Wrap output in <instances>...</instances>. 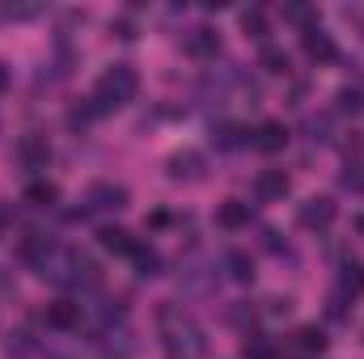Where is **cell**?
Returning <instances> with one entry per match:
<instances>
[{"label":"cell","mask_w":364,"mask_h":359,"mask_svg":"<svg viewBox=\"0 0 364 359\" xmlns=\"http://www.w3.org/2000/svg\"><path fill=\"white\" fill-rule=\"evenodd\" d=\"M97 241H102V250L123 254V258H132V250L140 245V241H132V233H123V228H102V233H97Z\"/></svg>","instance_id":"cell-18"},{"label":"cell","mask_w":364,"mask_h":359,"mask_svg":"<svg viewBox=\"0 0 364 359\" xmlns=\"http://www.w3.org/2000/svg\"><path fill=\"white\" fill-rule=\"evenodd\" d=\"M47 326H55V330H77V326H81V304H77V300H55V304H47Z\"/></svg>","instance_id":"cell-12"},{"label":"cell","mask_w":364,"mask_h":359,"mask_svg":"<svg viewBox=\"0 0 364 359\" xmlns=\"http://www.w3.org/2000/svg\"><path fill=\"white\" fill-rule=\"evenodd\" d=\"M242 30H246L250 38H267V17H263V9H246V13H242Z\"/></svg>","instance_id":"cell-25"},{"label":"cell","mask_w":364,"mask_h":359,"mask_svg":"<svg viewBox=\"0 0 364 359\" xmlns=\"http://www.w3.org/2000/svg\"><path fill=\"white\" fill-rule=\"evenodd\" d=\"M279 13H284V21H296V26L314 30V9H309V4H284Z\"/></svg>","instance_id":"cell-27"},{"label":"cell","mask_w":364,"mask_h":359,"mask_svg":"<svg viewBox=\"0 0 364 359\" xmlns=\"http://www.w3.org/2000/svg\"><path fill=\"white\" fill-rule=\"evenodd\" d=\"M102 338H106V343H102V355H106V359H123V355H132V351H136L132 330H119V334H114V330H106Z\"/></svg>","instance_id":"cell-15"},{"label":"cell","mask_w":364,"mask_h":359,"mask_svg":"<svg viewBox=\"0 0 364 359\" xmlns=\"http://www.w3.org/2000/svg\"><path fill=\"white\" fill-rule=\"evenodd\" d=\"M288 309H292V300H279V296L272 300V313H288Z\"/></svg>","instance_id":"cell-32"},{"label":"cell","mask_w":364,"mask_h":359,"mask_svg":"<svg viewBox=\"0 0 364 359\" xmlns=\"http://www.w3.org/2000/svg\"><path fill=\"white\" fill-rule=\"evenodd\" d=\"M132 263H136V275H140V279H153V275L161 270L157 250H144V245H136V250H132Z\"/></svg>","instance_id":"cell-20"},{"label":"cell","mask_w":364,"mask_h":359,"mask_svg":"<svg viewBox=\"0 0 364 359\" xmlns=\"http://www.w3.org/2000/svg\"><path fill=\"white\" fill-rule=\"evenodd\" d=\"M55 199H60L55 182H30L26 194H21V203H30V207H55Z\"/></svg>","instance_id":"cell-17"},{"label":"cell","mask_w":364,"mask_h":359,"mask_svg":"<svg viewBox=\"0 0 364 359\" xmlns=\"http://www.w3.org/2000/svg\"><path fill=\"white\" fill-rule=\"evenodd\" d=\"M4 351H9V355H30V351H34V343H30V334H26V330H17V334H9V338H4Z\"/></svg>","instance_id":"cell-28"},{"label":"cell","mask_w":364,"mask_h":359,"mask_svg":"<svg viewBox=\"0 0 364 359\" xmlns=\"http://www.w3.org/2000/svg\"><path fill=\"white\" fill-rule=\"evenodd\" d=\"M21 254L30 258V267H34L38 279L55 283V287H97L102 283V270L93 267L81 250L60 245V241H51L43 233H30L26 245H21Z\"/></svg>","instance_id":"cell-1"},{"label":"cell","mask_w":364,"mask_h":359,"mask_svg":"<svg viewBox=\"0 0 364 359\" xmlns=\"http://www.w3.org/2000/svg\"><path fill=\"white\" fill-rule=\"evenodd\" d=\"M250 144H255L259 153H284V144H288V131H284V123H263V127L250 136Z\"/></svg>","instance_id":"cell-14"},{"label":"cell","mask_w":364,"mask_h":359,"mask_svg":"<svg viewBox=\"0 0 364 359\" xmlns=\"http://www.w3.org/2000/svg\"><path fill=\"white\" fill-rule=\"evenodd\" d=\"M242 355H246V359H275V343H272V338H263V334H246Z\"/></svg>","instance_id":"cell-21"},{"label":"cell","mask_w":364,"mask_h":359,"mask_svg":"<svg viewBox=\"0 0 364 359\" xmlns=\"http://www.w3.org/2000/svg\"><path fill=\"white\" fill-rule=\"evenodd\" d=\"M136 89H140V77H136L132 64H114V68H106V72L97 77V85H93V114H106V110L127 106V101L136 97Z\"/></svg>","instance_id":"cell-3"},{"label":"cell","mask_w":364,"mask_h":359,"mask_svg":"<svg viewBox=\"0 0 364 359\" xmlns=\"http://www.w3.org/2000/svg\"><path fill=\"white\" fill-rule=\"evenodd\" d=\"M157 330H161V347H166V359H203L208 355V334L203 326L182 313L178 304H166L157 313Z\"/></svg>","instance_id":"cell-2"},{"label":"cell","mask_w":364,"mask_h":359,"mask_svg":"<svg viewBox=\"0 0 364 359\" xmlns=\"http://www.w3.org/2000/svg\"><path fill=\"white\" fill-rule=\"evenodd\" d=\"M301 47H305V55H309L314 64H331V60H335V43H331V34H322L318 26L301 34Z\"/></svg>","instance_id":"cell-10"},{"label":"cell","mask_w":364,"mask_h":359,"mask_svg":"<svg viewBox=\"0 0 364 359\" xmlns=\"http://www.w3.org/2000/svg\"><path fill=\"white\" fill-rule=\"evenodd\" d=\"M110 30H114V34H119V38H127V43H132V38H136V26H132V21H114V26H110Z\"/></svg>","instance_id":"cell-31"},{"label":"cell","mask_w":364,"mask_h":359,"mask_svg":"<svg viewBox=\"0 0 364 359\" xmlns=\"http://www.w3.org/2000/svg\"><path fill=\"white\" fill-rule=\"evenodd\" d=\"M47 359H68V355H47Z\"/></svg>","instance_id":"cell-34"},{"label":"cell","mask_w":364,"mask_h":359,"mask_svg":"<svg viewBox=\"0 0 364 359\" xmlns=\"http://www.w3.org/2000/svg\"><path fill=\"white\" fill-rule=\"evenodd\" d=\"M335 101H339V110H343V114H360V110H364V89H360V85H343V89L335 93Z\"/></svg>","instance_id":"cell-22"},{"label":"cell","mask_w":364,"mask_h":359,"mask_svg":"<svg viewBox=\"0 0 364 359\" xmlns=\"http://www.w3.org/2000/svg\"><path fill=\"white\" fill-rule=\"evenodd\" d=\"M0 228H4V216H0Z\"/></svg>","instance_id":"cell-35"},{"label":"cell","mask_w":364,"mask_h":359,"mask_svg":"<svg viewBox=\"0 0 364 359\" xmlns=\"http://www.w3.org/2000/svg\"><path fill=\"white\" fill-rule=\"evenodd\" d=\"M335 211H339V207H335V199H326V194H314V199H305V203L296 207V224L314 233V228H326V224L335 220Z\"/></svg>","instance_id":"cell-5"},{"label":"cell","mask_w":364,"mask_h":359,"mask_svg":"<svg viewBox=\"0 0 364 359\" xmlns=\"http://www.w3.org/2000/svg\"><path fill=\"white\" fill-rule=\"evenodd\" d=\"M216 224L229 228V233L246 228V224H250V203H242V199H225V203L216 207Z\"/></svg>","instance_id":"cell-11"},{"label":"cell","mask_w":364,"mask_h":359,"mask_svg":"<svg viewBox=\"0 0 364 359\" xmlns=\"http://www.w3.org/2000/svg\"><path fill=\"white\" fill-rule=\"evenodd\" d=\"M296 347H301V351H322V347H326V334H322L318 326H301V330H296Z\"/></svg>","instance_id":"cell-26"},{"label":"cell","mask_w":364,"mask_h":359,"mask_svg":"<svg viewBox=\"0 0 364 359\" xmlns=\"http://www.w3.org/2000/svg\"><path fill=\"white\" fill-rule=\"evenodd\" d=\"M9 81H13V77H9V68H4V64H0V93L9 89Z\"/></svg>","instance_id":"cell-33"},{"label":"cell","mask_w":364,"mask_h":359,"mask_svg":"<svg viewBox=\"0 0 364 359\" xmlns=\"http://www.w3.org/2000/svg\"><path fill=\"white\" fill-rule=\"evenodd\" d=\"M225 270H229L233 283H250V279H255V263H250L246 250H229V254H225Z\"/></svg>","instance_id":"cell-19"},{"label":"cell","mask_w":364,"mask_h":359,"mask_svg":"<svg viewBox=\"0 0 364 359\" xmlns=\"http://www.w3.org/2000/svg\"><path fill=\"white\" fill-rule=\"evenodd\" d=\"M17 153H21V161H26L30 170H43V165H47V157H51L47 140H38V136H26V140L17 144Z\"/></svg>","instance_id":"cell-16"},{"label":"cell","mask_w":364,"mask_h":359,"mask_svg":"<svg viewBox=\"0 0 364 359\" xmlns=\"http://www.w3.org/2000/svg\"><path fill=\"white\" fill-rule=\"evenodd\" d=\"M259 68H263V72H272V77H284V72H288V55H284L279 47H263Z\"/></svg>","instance_id":"cell-23"},{"label":"cell","mask_w":364,"mask_h":359,"mask_svg":"<svg viewBox=\"0 0 364 359\" xmlns=\"http://www.w3.org/2000/svg\"><path fill=\"white\" fill-rule=\"evenodd\" d=\"M166 170H170L174 182H199L203 178V157H199L195 148H182V153H174V157L166 161Z\"/></svg>","instance_id":"cell-7"},{"label":"cell","mask_w":364,"mask_h":359,"mask_svg":"<svg viewBox=\"0 0 364 359\" xmlns=\"http://www.w3.org/2000/svg\"><path fill=\"white\" fill-rule=\"evenodd\" d=\"M339 287H343V292H352V296L364 292V267H360V263H348V267L339 270Z\"/></svg>","instance_id":"cell-24"},{"label":"cell","mask_w":364,"mask_h":359,"mask_svg":"<svg viewBox=\"0 0 364 359\" xmlns=\"http://www.w3.org/2000/svg\"><path fill=\"white\" fill-rule=\"evenodd\" d=\"M288 174L284 170H263L259 178H255V194H259V203H279L284 194H288Z\"/></svg>","instance_id":"cell-8"},{"label":"cell","mask_w":364,"mask_h":359,"mask_svg":"<svg viewBox=\"0 0 364 359\" xmlns=\"http://www.w3.org/2000/svg\"><path fill=\"white\" fill-rule=\"evenodd\" d=\"M343 190H364V165H348V174H339Z\"/></svg>","instance_id":"cell-29"},{"label":"cell","mask_w":364,"mask_h":359,"mask_svg":"<svg viewBox=\"0 0 364 359\" xmlns=\"http://www.w3.org/2000/svg\"><path fill=\"white\" fill-rule=\"evenodd\" d=\"M305 131H309V140H326L331 123H326V118H309V123H305Z\"/></svg>","instance_id":"cell-30"},{"label":"cell","mask_w":364,"mask_h":359,"mask_svg":"<svg viewBox=\"0 0 364 359\" xmlns=\"http://www.w3.org/2000/svg\"><path fill=\"white\" fill-rule=\"evenodd\" d=\"M212 144H216L220 153H237V148L250 144V131H246L242 123H216V127H212Z\"/></svg>","instance_id":"cell-9"},{"label":"cell","mask_w":364,"mask_h":359,"mask_svg":"<svg viewBox=\"0 0 364 359\" xmlns=\"http://www.w3.org/2000/svg\"><path fill=\"white\" fill-rule=\"evenodd\" d=\"M178 287L182 292H191V296H208L212 287H216V270L208 267H186L178 275Z\"/></svg>","instance_id":"cell-13"},{"label":"cell","mask_w":364,"mask_h":359,"mask_svg":"<svg viewBox=\"0 0 364 359\" xmlns=\"http://www.w3.org/2000/svg\"><path fill=\"white\" fill-rule=\"evenodd\" d=\"M127 207V190L119 182H93L85 190V211H123Z\"/></svg>","instance_id":"cell-4"},{"label":"cell","mask_w":364,"mask_h":359,"mask_svg":"<svg viewBox=\"0 0 364 359\" xmlns=\"http://www.w3.org/2000/svg\"><path fill=\"white\" fill-rule=\"evenodd\" d=\"M182 47H186L191 60H216V55H220V34H216L212 26H195Z\"/></svg>","instance_id":"cell-6"}]
</instances>
